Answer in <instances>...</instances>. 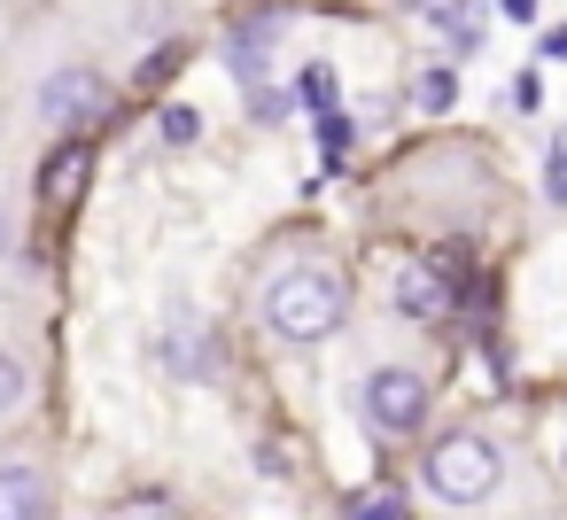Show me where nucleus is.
<instances>
[{"label": "nucleus", "instance_id": "9d476101", "mask_svg": "<svg viewBox=\"0 0 567 520\" xmlns=\"http://www.w3.org/2000/svg\"><path fill=\"white\" fill-rule=\"evenodd\" d=\"M156 125H164V141H172V148H187V141L203 133V117H195L187 102H164V117H156Z\"/></svg>", "mask_w": 567, "mask_h": 520}, {"label": "nucleus", "instance_id": "f03ea898", "mask_svg": "<svg viewBox=\"0 0 567 520\" xmlns=\"http://www.w3.org/2000/svg\"><path fill=\"white\" fill-rule=\"evenodd\" d=\"M497 481H505V458H497V443L489 435H443V443H427V489L443 497V505H458V512H474V505H489L497 497Z\"/></svg>", "mask_w": 567, "mask_h": 520}, {"label": "nucleus", "instance_id": "423d86ee", "mask_svg": "<svg viewBox=\"0 0 567 520\" xmlns=\"http://www.w3.org/2000/svg\"><path fill=\"white\" fill-rule=\"evenodd\" d=\"M48 512V474L40 466H0V520H32Z\"/></svg>", "mask_w": 567, "mask_h": 520}, {"label": "nucleus", "instance_id": "4468645a", "mask_svg": "<svg viewBox=\"0 0 567 520\" xmlns=\"http://www.w3.org/2000/svg\"><path fill=\"white\" fill-rule=\"evenodd\" d=\"M544 55H551V63H567V24H551V32H544Z\"/></svg>", "mask_w": 567, "mask_h": 520}, {"label": "nucleus", "instance_id": "1a4fd4ad", "mask_svg": "<svg viewBox=\"0 0 567 520\" xmlns=\"http://www.w3.org/2000/svg\"><path fill=\"white\" fill-rule=\"evenodd\" d=\"M544 202L567 210V125L551 133V156H544Z\"/></svg>", "mask_w": 567, "mask_h": 520}, {"label": "nucleus", "instance_id": "39448f33", "mask_svg": "<svg viewBox=\"0 0 567 520\" xmlns=\"http://www.w3.org/2000/svg\"><path fill=\"white\" fill-rule=\"evenodd\" d=\"M396 311H404V319H451V280H443L435 264L396 272Z\"/></svg>", "mask_w": 567, "mask_h": 520}, {"label": "nucleus", "instance_id": "6e6552de", "mask_svg": "<svg viewBox=\"0 0 567 520\" xmlns=\"http://www.w3.org/2000/svg\"><path fill=\"white\" fill-rule=\"evenodd\" d=\"M451 102H458V79H451V71H443V63H435V71H420V79H412V110H420V117H443V110H451Z\"/></svg>", "mask_w": 567, "mask_h": 520}, {"label": "nucleus", "instance_id": "ddd939ff", "mask_svg": "<svg viewBox=\"0 0 567 520\" xmlns=\"http://www.w3.org/2000/svg\"><path fill=\"white\" fill-rule=\"evenodd\" d=\"M179 55H187V48H164V55H148V63H141V86H156V79H164Z\"/></svg>", "mask_w": 567, "mask_h": 520}, {"label": "nucleus", "instance_id": "2eb2a0df", "mask_svg": "<svg viewBox=\"0 0 567 520\" xmlns=\"http://www.w3.org/2000/svg\"><path fill=\"white\" fill-rule=\"evenodd\" d=\"M497 9H505L513 24H528V17H536V0H497Z\"/></svg>", "mask_w": 567, "mask_h": 520}, {"label": "nucleus", "instance_id": "20e7f679", "mask_svg": "<svg viewBox=\"0 0 567 520\" xmlns=\"http://www.w3.org/2000/svg\"><path fill=\"white\" fill-rule=\"evenodd\" d=\"M110 110V86H102V71H86V63H63V71H48L40 79V117L48 125H94Z\"/></svg>", "mask_w": 567, "mask_h": 520}, {"label": "nucleus", "instance_id": "f8f14e48", "mask_svg": "<svg viewBox=\"0 0 567 520\" xmlns=\"http://www.w3.org/2000/svg\"><path fill=\"white\" fill-rule=\"evenodd\" d=\"M350 512H358V520H365V512H373V520H396L404 497H350Z\"/></svg>", "mask_w": 567, "mask_h": 520}, {"label": "nucleus", "instance_id": "f257e3e1", "mask_svg": "<svg viewBox=\"0 0 567 520\" xmlns=\"http://www.w3.org/2000/svg\"><path fill=\"white\" fill-rule=\"evenodd\" d=\"M350 319V288L334 264H280L265 288V326L280 342H327Z\"/></svg>", "mask_w": 567, "mask_h": 520}, {"label": "nucleus", "instance_id": "0eeeda50", "mask_svg": "<svg viewBox=\"0 0 567 520\" xmlns=\"http://www.w3.org/2000/svg\"><path fill=\"white\" fill-rule=\"evenodd\" d=\"M79 179H86V148H55V156H48V171H40V202H55V210H63V202L79 195Z\"/></svg>", "mask_w": 567, "mask_h": 520}, {"label": "nucleus", "instance_id": "9b49d317", "mask_svg": "<svg viewBox=\"0 0 567 520\" xmlns=\"http://www.w3.org/2000/svg\"><path fill=\"white\" fill-rule=\"evenodd\" d=\"M24 388H32V381H24V365H17L9 350H0V419H9V412L24 404Z\"/></svg>", "mask_w": 567, "mask_h": 520}, {"label": "nucleus", "instance_id": "7ed1b4c3", "mask_svg": "<svg viewBox=\"0 0 567 520\" xmlns=\"http://www.w3.org/2000/svg\"><path fill=\"white\" fill-rule=\"evenodd\" d=\"M358 412H365L373 435H412V427L427 419V381H420L412 365H381V373H365Z\"/></svg>", "mask_w": 567, "mask_h": 520}]
</instances>
